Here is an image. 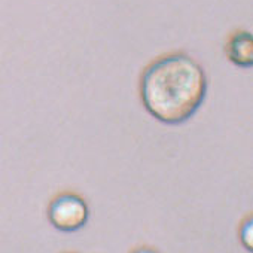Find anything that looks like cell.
I'll use <instances>...</instances> for the list:
<instances>
[{"label":"cell","instance_id":"obj_1","mask_svg":"<svg viewBox=\"0 0 253 253\" xmlns=\"http://www.w3.org/2000/svg\"><path fill=\"white\" fill-rule=\"evenodd\" d=\"M207 79L203 67L183 52L154 60L142 73L140 98L160 122L176 125L188 121L203 104Z\"/></svg>","mask_w":253,"mask_h":253},{"label":"cell","instance_id":"obj_2","mask_svg":"<svg viewBox=\"0 0 253 253\" xmlns=\"http://www.w3.org/2000/svg\"><path fill=\"white\" fill-rule=\"evenodd\" d=\"M89 217L86 201L75 192H63L52 198L48 207L51 225L61 232H75L84 228Z\"/></svg>","mask_w":253,"mask_h":253},{"label":"cell","instance_id":"obj_3","mask_svg":"<svg viewBox=\"0 0 253 253\" xmlns=\"http://www.w3.org/2000/svg\"><path fill=\"white\" fill-rule=\"evenodd\" d=\"M228 60L243 69L252 67L253 64V38L249 32L238 30L226 42Z\"/></svg>","mask_w":253,"mask_h":253},{"label":"cell","instance_id":"obj_4","mask_svg":"<svg viewBox=\"0 0 253 253\" xmlns=\"http://www.w3.org/2000/svg\"><path fill=\"white\" fill-rule=\"evenodd\" d=\"M238 237H240L241 244L247 250L253 249V220H252V216H247L241 222L240 229H238Z\"/></svg>","mask_w":253,"mask_h":253},{"label":"cell","instance_id":"obj_5","mask_svg":"<svg viewBox=\"0 0 253 253\" xmlns=\"http://www.w3.org/2000/svg\"><path fill=\"white\" fill-rule=\"evenodd\" d=\"M131 253H158L154 247H149V246H140V247H136L134 250H131Z\"/></svg>","mask_w":253,"mask_h":253},{"label":"cell","instance_id":"obj_6","mask_svg":"<svg viewBox=\"0 0 253 253\" xmlns=\"http://www.w3.org/2000/svg\"><path fill=\"white\" fill-rule=\"evenodd\" d=\"M66 253H75V252H66Z\"/></svg>","mask_w":253,"mask_h":253}]
</instances>
